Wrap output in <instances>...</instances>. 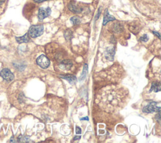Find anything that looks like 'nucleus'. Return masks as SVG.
Masks as SVG:
<instances>
[{"label": "nucleus", "mask_w": 161, "mask_h": 143, "mask_svg": "<svg viewBox=\"0 0 161 143\" xmlns=\"http://www.w3.org/2000/svg\"><path fill=\"white\" fill-rule=\"evenodd\" d=\"M122 96L115 90H110L106 91L103 95V103L109 109L114 110L120 106L121 102Z\"/></svg>", "instance_id": "f257e3e1"}, {"label": "nucleus", "mask_w": 161, "mask_h": 143, "mask_svg": "<svg viewBox=\"0 0 161 143\" xmlns=\"http://www.w3.org/2000/svg\"><path fill=\"white\" fill-rule=\"evenodd\" d=\"M44 30V27L42 25H32L29 28L28 34L32 38H37L43 34Z\"/></svg>", "instance_id": "f03ea898"}, {"label": "nucleus", "mask_w": 161, "mask_h": 143, "mask_svg": "<svg viewBox=\"0 0 161 143\" xmlns=\"http://www.w3.org/2000/svg\"><path fill=\"white\" fill-rule=\"evenodd\" d=\"M37 63L38 66L41 67L42 68H43V69H46V68H47L49 66H50L51 62L47 56H45V55L42 54L37 58Z\"/></svg>", "instance_id": "7ed1b4c3"}, {"label": "nucleus", "mask_w": 161, "mask_h": 143, "mask_svg": "<svg viewBox=\"0 0 161 143\" xmlns=\"http://www.w3.org/2000/svg\"><path fill=\"white\" fill-rule=\"evenodd\" d=\"M160 107L157 106V103L156 102H151L147 106L145 107L143 109V112L145 113H153L154 112H160Z\"/></svg>", "instance_id": "20e7f679"}, {"label": "nucleus", "mask_w": 161, "mask_h": 143, "mask_svg": "<svg viewBox=\"0 0 161 143\" xmlns=\"http://www.w3.org/2000/svg\"><path fill=\"white\" fill-rule=\"evenodd\" d=\"M51 14V9L47 7V8H40L38 13V18L39 21H42L44 18L48 17Z\"/></svg>", "instance_id": "39448f33"}, {"label": "nucleus", "mask_w": 161, "mask_h": 143, "mask_svg": "<svg viewBox=\"0 0 161 143\" xmlns=\"http://www.w3.org/2000/svg\"><path fill=\"white\" fill-rule=\"evenodd\" d=\"M0 76L7 82H11L14 80L15 78L13 74L8 68H5V69H2L1 73H0Z\"/></svg>", "instance_id": "423d86ee"}, {"label": "nucleus", "mask_w": 161, "mask_h": 143, "mask_svg": "<svg viewBox=\"0 0 161 143\" xmlns=\"http://www.w3.org/2000/svg\"><path fill=\"white\" fill-rule=\"evenodd\" d=\"M73 66V63L71 60L65 59L61 61L60 67L62 68V69L64 70H69L71 69V67Z\"/></svg>", "instance_id": "0eeeda50"}, {"label": "nucleus", "mask_w": 161, "mask_h": 143, "mask_svg": "<svg viewBox=\"0 0 161 143\" xmlns=\"http://www.w3.org/2000/svg\"><path fill=\"white\" fill-rule=\"evenodd\" d=\"M115 54V51L113 47L107 48V49L105 52V56L108 60L113 61L114 59Z\"/></svg>", "instance_id": "6e6552de"}, {"label": "nucleus", "mask_w": 161, "mask_h": 143, "mask_svg": "<svg viewBox=\"0 0 161 143\" xmlns=\"http://www.w3.org/2000/svg\"><path fill=\"white\" fill-rule=\"evenodd\" d=\"M113 20H115V18L113 17L112 15H111L109 13V12H108V9H106V11H105V13H104V15L103 25H105L107 24V23H108L110 21H113Z\"/></svg>", "instance_id": "1a4fd4ad"}, {"label": "nucleus", "mask_w": 161, "mask_h": 143, "mask_svg": "<svg viewBox=\"0 0 161 143\" xmlns=\"http://www.w3.org/2000/svg\"><path fill=\"white\" fill-rule=\"evenodd\" d=\"M68 8L70 11L74 13H79L82 11V9L77 5H75V4L74 3H71L70 4H69Z\"/></svg>", "instance_id": "9d476101"}, {"label": "nucleus", "mask_w": 161, "mask_h": 143, "mask_svg": "<svg viewBox=\"0 0 161 143\" xmlns=\"http://www.w3.org/2000/svg\"><path fill=\"white\" fill-rule=\"evenodd\" d=\"M16 42H18L19 44H22V43H27V42H28L30 41V37H29V35L28 34H25L24 36L22 37H16Z\"/></svg>", "instance_id": "9b49d317"}, {"label": "nucleus", "mask_w": 161, "mask_h": 143, "mask_svg": "<svg viewBox=\"0 0 161 143\" xmlns=\"http://www.w3.org/2000/svg\"><path fill=\"white\" fill-rule=\"evenodd\" d=\"M62 78L67 80V82L71 84H74L76 83V77L73 75H65V76H61Z\"/></svg>", "instance_id": "f8f14e48"}, {"label": "nucleus", "mask_w": 161, "mask_h": 143, "mask_svg": "<svg viewBox=\"0 0 161 143\" xmlns=\"http://www.w3.org/2000/svg\"><path fill=\"white\" fill-rule=\"evenodd\" d=\"M160 83L159 82H154L152 84V86H151L150 92H152V91H154L155 92H160Z\"/></svg>", "instance_id": "ddd939ff"}, {"label": "nucleus", "mask_w": 161, "mask_h": 143, "mask_svg": "<svg viewBox=\"0 0 161 143\" xmlns=\"http://www.w3.org/2000/svg\"><path fill=\"white\" fill-rule=\"evenodd\" d=\"M88 64H86L84 66L83 73H82V74L80 76V78H79L80 82H81V81H83L85 79V78H86L87 74H88Z\"/></svg>", "instance_id": "4468645a"}, {"label": "nucleus", "mask_w": 161, "mask_h": 143, "mask_svg": "<svg viewBox=\"0 0 161 143\" xmlns=\"http://www.w3.org/2000/svg\"><path fill=\"white\" fill-rule=\"evenodd\" d=\"M70 20L71 22L73 23V25H79L81 23V20L79 19V18H78L77 17H72L71 19H70Z\"/></svg>", "instance_id": "2eb2a0df"}, {"label": "nucleus", "mask_w": 161, "mask_h": 143, "mask_svg": "<svg viewBox=\"0 0 161 143\" xmlns=\"http://www.w3.org/2000/svg\"><path fill=\"white\" fill-rule=\"evenodd\" d=\"M18 140L20 142H28L29 140V138L27 137V136H20L18 137Z\"/></svg>", "instance_id": "dca6fc26"}, {"label": "nucleus", "mask_w": 161, "mask_h": 143, "mask_svg": "<svg viewBox=\"0 0 161 143\" xmlns=\"http://www.w3.org/2000/svg\"><path fill=\"white\" fill-rule=\"evenodd\" d=\"M149 37L147 34H144L143 35H142V37L140 38V40L142 42H147L148 40H149Z\"/></svg>", "instance_id": "f3484780"}, {"label": "nucleus", "mask_w": 161, "mask_h": 143, "mask_svg": "<svg viewBox=\"0 0 161 143\" xmlns=\"http://www.w3.org/2000/svg\"><path fill=\"white\" fill-rule=\"evenodd\" d=\"M71 35H72V32L71 31H67L65 32L64 36H65V38H66L67 39H70V38H71Z\"/></svg>", "instance_id": "a211bd4d"}, {"label": "nucleus", "mask_w": 161, "mask_h": 143, "mask_svg": "<svg viewBox=\"0 0 161 143\" xmlns=\"http://www.w3.org/2000/svg\"><path fill=\"white\" fill-rule=\"evenodd\" d=\"M75 133H76L77 134H81V129L79 127L76 126V127H75Z\"/></svg>", "instance_id": "6ab92c4d"}, {"label": "nucleus", "mask_w": 161, "mask_h": 143, "mask_svg": "<svg viewBox=\"0 0 161 143\" xmlns=\"http://www.w3.org/2000/svg\"><path fill=\"white\" fill-rule=\"evenodd\" d=\"M101 8H100V9H99V11H98V14H97V17L95 18H96V20H97V19L98 18V17H99V16H100V14L101 13Z\"/></svg>", "instance_id": "aec40b11"}, {"label": "nucleus", "mask_w": 161, "mask_h": 143, "mask_svg": "<svg viewBox=\"0 0 161 143\" xmlns=\"http://www.w3.org/2000/svg\"><path fill=\"white\" fill-rule=\"evenodd\" d=\"M153 33H154V34H155L156 35H157V37H159V38H160V34H159V33H158V32H155V31H154V32H153Z\"/></svg>", "instance_id": "412c9836"}, {"label": "nucleus", "mask_w": 161, "mask_h": 143, "mask_svg": "<svg viewBox=\"0 0 161 143\" xmlns=\"http://www.w3.org/2000/svg\"><path fill=\"white\" fill-rule=\"evenodd\" d=\"M81 121H89V118L88 117H83V118H81L80 119Z\"/></svg>", "instance_id": "4be33fe9"}, {"label": "nucleus", "mask_w": 161, "mask_h": 143, "mask_svg": "<svg viewBox=\"0 0 161 143\" xmlns=\"http://www.w3.org/2000/svg\"><path fill=\"white\" fill-rule=\"evenodd\" d=\"M81 139V136H75V137L74 138V140L75 141V140H79V139Z\"/></svg>", "instance_id": "5701e85b"}, {"label": "nucleus", "mask_w": 161, "mask_h": 143, "mask_svg": "<svg viewBox=\"0 0 161 143\" xmlns=\"http://www.w3.org/2000/svg\"><path fill=\"white\" fill-rule=\"evenodd\" d=\"M157 116V117H156V120H157V121H160V113H158Z\"/></svg>", "instance_id": "b1692460"}, {"label": "nucleus", "mask_w": 161, "mask_h": 143, "mask_svg": "<svg viewBox=\"0 0 161 143\" xmlns=\"http://www.w3.org/2000/svg\"><path fill=\"white\" fill-rule=\"evenodd\" d=\"M34 1L37 2V3H41V2H43V0H34Z\"/></svg>", "instance_id": "393cba45"}, {"label": "nucleus", "mask_w": 161, "mask_h": 143, "mask_svg": "<svg viewBox=\"0 0 161 143\" xmlns=\"http://www.w3.org/2000/svg\"><path fill=\"white\" fill-rule=\"evenodd\" d=\"M5 0H0V5H1L3 3H4Z\"/></svg>", "instance_id": "a878e982"}, {"label": "nucleus", "mask_w": 161, "mask_h": 143, "mask_svg": "<svg viewBox=\"0 0 161 143\" xmlns=\"http://www.w3.org/2000/svg\"><path fill=\"white\" fill-rule=\"evenodd\" d=\"M48 1V0H43V1Z\"/></svg>", "instance_id": "bb28decb"}]
</instances>
